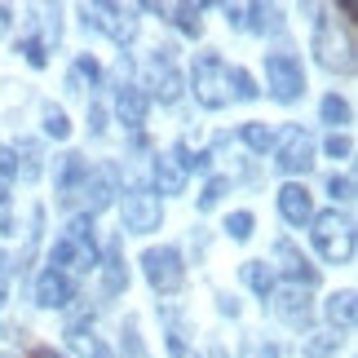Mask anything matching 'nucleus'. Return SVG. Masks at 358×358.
<instances>
[{"mask_svg":"<svg viewBox=\"0 0 358 358\" xmlns=\"http://www.w3.org/2000/svg\"><path fill=\"white\" fill-rule=\"evenodd\" d=\"M243 279H248V287H252L257 296L274 292V270L266 266V261H243Z\"/></svg>","mask_w":358,"mask_h":358,"instance_id":"412c9836","label":"nucleus"},{"mask_svg":"<svg viewBox=\"0 0 358 358\" xmlns=\"http://www.w3.org/2000/svg\"><path fill=\"white\" fill-rule=\"evenodd\" d=\"M327 155H332V159H350L354 155V142H350L345 133H332V137H327Z\"/></svg>","mask_w":358,"mask_h":358,"instance_id":"2f4dec72","label":"nucleus"},{"mask_svg":"<svg viewBox=\"0 0 358 358\" xmlns=\"http://www.w3.org/2000/svg\"><path fill=\"white\" fill-rule=\"evenodd\" d=\"M98 266V243H93V217L89 213H80L66 222V230L58 235V243H53V252H49V270H58V274H85Z\"/></svg>","mask_w":358,"mask_h":358,"instance_id":"f257e3e1","label":"nucleus"},{"mask_svg":"<svg viewBox=\"0 0 358 358\" xmlns=\"http://www.w3.org/2000/svg\"><path fill=\"white\" fill-rule=\"evenodd\" d=\"M66 301H76V283L66 279V274H58V270H45L36 279V306L40 310H62Z\"/></svg>","mask_w":358,"mask_h":358,"instance_id":"ddd939ff","label":"nucleus"},{"mask_svg":"<svg viewBox=\"0 0 358 358\" xmlns=\"http://www.w3.org/2000/svg\"><path fill=\"white\" fill-rule=\"evenodd\" d=\"M319 111H323V120L332 124V129H341V124H350V102H345V98H336V93H327Z\"/></svg>","mask_w":358,"mask_h":358,"instance_id":"b1692460","label":"nucleus"},{"mask_svg":"<svg viewBox=\"0 0 358 358\" xmlns=\"http://www.w3.org/2000/svg\"><path fill=\"white\" fill-rule=\"evenodd\" d=\"M146 76H150V89H155V98L164 106L182 98V76H177V66H173V49H155V53H150Z\"/></svg>","mask_w":358,"mask_h":358,"instance_id":"9b49d317","label":"nucleus"},{"mask_svg":"<svg viewBox=\"0 0 358 358\" xmlns=\"http://www.w3.org/2000/svg\"><path fill=\"white\" fill-rule=\"evenodd\" d=\"M230 190V177H213L208 186H203V195H199V213H208V208H217V199H222Z\"/></svg>","mask_w":358,"mask_h":358,"instance_id":"c85d7f7f","label":"nucleus"},{"mask_svg":"<svg viewBox=\"0 0 358 358\" xmlns=\"http://www.w3.org/2000/svg\"><path fill=\"white\" fill-rule=\"evenodd\" d=\"M186 177H190V150L182 142H177L169 155H155V186H159V195H182Z\"/></svg>","mask_w":358,"mask_h":358,"instance_id":"9d476101","label":"nucleus"},{"mask_svg":"<svg viewBox=\"0 0 358 358\" xmlns=\"http://www.w3.org/2000/svg\"><path fill=\"white\" fill-rule=\"evenodd\" d=\"M279 213H283L287 226H310L314 222V195L301 182H287L279 190Z\"/></svg>","mask_w":358,"mask_h":358,"instance_id":"f8f14e48","label":"nucleus"},{"mask_svg":"<svg viewBox=\"0 0 358 358\" xmlns=\"http://www.w3.org/2000/svg\"><path fill=\"white\" fill-rule=\"evenodd\" d=\"M169 350H173V358H199V354H190V350H186V341H182V336H173V341H169Z\"/></svg>","mask_w":358,"mask_h":358,"instance_id":"e433bc0d","label":"nucleus"},{"mask_svg":"<svg viewBox=\"0 0 358 358\" xmlns=\"http://www.w3.org/2000/svg\"><path fill=\"white\" fill-rule=\"evenodd\" d=\"M341 345V332H314V341L306 345V358H327Z\"/></svg>","mask_w":358,"mask_h":358,"instance_id":"bb28decb","label":"nucleus"},{"mask_svg":"<svg viewBox=\"0 0 358 358\" xmlns=\"http://www.w3.org/2000/svg\"><path fill=\"white\" fill-rule=\"evenodd\" d=\"M314 53H319V62L327 66V71H341L350 76L354 71V22L350 18H319V31H314Z\"/></svg>","mask_w":358,"mask_h":358,"instance_id":"f03ea898","label":"nucleus"},{"mask_svg":"<svg viewBox=\"0 0 358 358\" xmlns=\"http://www.w3.org/2000/svg\"><path fill=\"white\" fill-rule=\"evenodd\" d=\"M327 319H332V332H350L354 327V292H332L327 296Z\"/></svg>","mask_w":358,"mask_h":358,"instance_id":"6ab92c4d","label":"nucleus"},{"mask_svg":"<svg viewBox=\"0 0 358 358\" xmlns=\"http://www.w3.org/2000/svg\"><path fill=\"white\" fill-rule=\"evenodd\" d=\"M22 53H27L31 66H45V45H40V40H22Z\"/></svg>","mask_w":358,"mask_h":358,"instance_id":"f704fd0d","label":"nucleus"},{"mask_svg":"<svg viewBox=\"0 0 358 358\" xmlns=\"http://www.w3.org/2000/svg\"><path fill=\"white\" fill-rule=\"evenodd\" d=\"M252 31H279V9H266V5H252Z\"/></svg>","mask_w":358,"mask_h":358,"instance_id":"7c9ffc66","label":"nucleus"},{"mask_svg":"<svg viewBox=\"0 0 358 358\" xmlns=\"http://www.w3.org/2000/svg\"><path fill=\"white\" fill-rule=\"evenodd\" d=\"M239 137H243V142L257 150V155H266V150L274 146V133L266 129V124H243V129H239Z\"/></svg>","mask_w":358,"mask_h":358,"instance_id":"5701e85b","label":"nucleus"},{"mask_svg":"<svg viewBox=\"0 0 358 358\" xmlns=\"http://www.w3.org/2000/svg\"><path fill=\"white\" fill-rule=\"evenodd\" d=\"M199 13H203V5H177V27H182L186 36H199L203 31V18H199Z\"/></svg>","mask_w":358,"mask_h":358,"instance_id":"393cba45","label":"nucleus"},{"mask_svg":"<svg viewBox=\"0 0 358 358\" xmlns=\"http://www.w3.org/2000/svg\"><path fill=\"white\" fill-rule=\"evenodd\" d=\"M327 195H332V199H354V182H350V177H327Z\"/></svg>","mask_w":358,"mask_h":358,"instance_id":"473e14b6","label":"nucleus"},{"mask_svg":"<svg viewBox=\"0 0 358 358\" xmlns=\"http://www.w3.org/2000/svg\"><path fill=\"white\" fill-rule=\"evenodd\" d=\"M252 213H230V222H226V230H230V239L235 243H243V239H252Z\"/></svg>","mask_w":358,"mask_h":358,"instance_id":"c756f323","label":"nucleus"},{"mask_svg":"<svg viewBox=\"0 0 358 358\" xmlns=\"http://www.w3.org/2000/svg\"><path fill=\"white\" fill-rule=\"evenodd\" d=\"M0 358H18V354H0Z\"/></svg>","mask_w":358,"mask_h":358,"instance_id":"a19ab883","label":"nucleus"},{"mask_svg":"<svg viewBox=\"0 0 358 358\" xmlns=\"http://www.w3.org/2000/svg\"><path fill=\"white\" fill-rule=\"evenodd\" d=\"M146 106H150V98H146L142 89L120 85V93H115V115H120L124 129H142V124H146Z\"/></svg>","mask_w":358,"mask_h":358,"instance_id":"2eb2a0df","label":"nucleus"},{"mask_svg":"<svg viewBox=\"0 0 358 358\" xmlns=\"http://www.w3.org/2000/svg\"><path fill=\"white\" fill-rule=\"evenodd\" d=\"M266 89L274 102H296L306 93V71L292 53H266Z\"/></svg>","mask_w":358,"mask_h":358,"instance_id":"39448f33","label":"nucleus"},{"mask_svg":"<svg viewBox=\"0 0 358 358\" xmlns=\"http://www.w3.org/2000/svg\"><path fill=\"white\" fill-rule=\"evenodd\" d=\"M274 257L283 261L279 270H283V279L292 283V287H314V283H319V270H314L310 261L296 252V248H292V239H279V248H274Z\"/></svg>","mask_w":358,"mask_h":358,"instance_id":"4468645a","label":"nucleus"},{"mask_svg":"<svg viewBox=\"0 0 358 358\" xmlns=\"http://www.w3.org/2000/svg\"><path fill=\"white\" fill-rule=\"evenodd\" d=\"M190 89H195L199 106H208V111H222V106H230V66L217 49L199 53L195 62V76H190Z\"/></svg>","mask_w":358,"mask_h":358,"instance_id":"20e7f679","label":"nucleus"},{"mask_svg":"<svg viewBox=\"0 0 358 358\" xmlns=\"http://www.w3.org/2000/svg\"><path fill=\"white\" fill-rule=\"evenodd\" d=\"M5 203H9V190L0 186V217H5Z\"/></svg>","mask_w":358,"mask_h":358,"instance_id":"58836bf2","label":"nucleus"},{"mask_svg":"<svg viewBox=\"0 0 358 358\" xmlns=\"http://www.w3.org/2000/svg\"><path fill=\"white\" fill-rule=\"evenodd\" d=\"M45 133L58 137V142L71 133V124H66V111H62V106H45Z\"/></svg>","mask_w":358,"mask_h":358,"instance_id":"cd10ccee","label":"nucleus"},{"mask_svg":"<svg viewBox=\"0 0 358 358\" xmlns=\"http://www.w3.org/2000/svg\"><path fill=\"white\" fill-rule=\"evenodd\" d=\"M142 270H146V283L155 287V292H164V296L186 283V266H182V252H177V248H146Z\"/></svg>","mask_w":358,"mask_h":358,"instance_id":"423d86ee","label":"nucleus"},{"mask_svg":"<svg viewBox=\"0 0 358 358\" xmlns=\"http://www.w3.org/2000/svg\"><path fill=\"white\" fill-rule=\"evenodd\" d=\"M80 18H85V27H93V31L111 36L115 45H129V40L137 36V18L129 9H120V5H85Z\"/></svg>","mask_w":358,"mask_h":358,"instance_id":"6e6552de","label":"nucleus"},{"mask_svg":"<svg viewBox=\"0 0 358 358\" xmlns=\"http://www.w3.org/2000/svg\"><path fill=\"white\" fill-rule=\"evenodd\" d=\"M98 80H102V66H98V62H93L89 53H85V58H76V66H71V76H66V89L85 93V85L93 89V85H98Z\"/></svg>","mask_w":358,"mask_h":358,"instance_id":"aec40b11","label":"nucleus"},{"mask_svg":"<svg viewBox=\"0 0 358 358\" xmlns=\"http://www.w3.org/2000/svg\"><path fill=\"white\" fill-rule=\"evenodd\" d=\"M5 296H9V283H5V279H0V306H5Z\"/></svg>","mask_w":358,"mask_h":358,"instance_id":"ea45409f","label":"nucleus"},{"mask_svg":"<svg viewBox=\"0 0 358 358\" xmlns=\"http://www.w3.org/2000/svg\"><path fill=\"white\" fill-rule=\"evenodd\" d=\"M102 287H106V296H120L129 287V270H124V257L115 243L106 248V261H102Z\"/></svg>","mask_w":358,"mask_h":358,"instance_id":"a211bd4d","label":"nucleus"},{"mask_svg":"<svg viewBox=\"0 0 358 358\" xmlns=\"http://www.w3.org/2000/svg\"><path fill=\"white\" fill-rule=\"evenodd\" d=\"M85 177H89V164L80 159V155H66V159H62V177H58V186L66 190V195H71V190L85 182Z\"/></svg>","mask_w":358,"mask_h":358,"instance_id":"4be33fe9","label":"nucleus"},{"mask_svg":"<svg viewBox=\"0 0 358 358\" xmlns=\"http://www.w3.org/2000/svg\"><path fill=\"white\" fill-rule=\"evenodd\" d=\"M18 173V150H0V177Z\"/></svg>","mask_w":358,"mask_h":358,"instance_id":"c9c22d12","label":"nucleus"},{"mask_svg":"<svg viewBox=\"0 0 358 358\" xmlns=\"http://www.w3.org/2000/svg\"><path fill=\"white\" fill-rule=\"evenodd\" d=\"M124 350H129V358H146V350H142V341H137V323H133V319L124 323Z\"/></svg>","mask_w":358,"mask_h":358,"instance_id":"72a5a7b5","label":"nucleus"},{"mask_svg":"<svg viewBox=\"0 0 358 358\" xmlns=\"http://www.w3.org/2000/svg\"><path fill=\"white\" fill-rule=\"evenodd\" d=\"M85 199H89V217L102 213L106 203L115 199V169L106 164V169H98L93 177H85Z\"/></svg>","mask_w":358,"mask_h":358,"instance_id":"dca6fc26","label":"nucleus"},{"mask_svg":"<svg viewBox=\"0 0 358 358\" xmlns=\"http://www.w3.org/2000/svg\"><path fill=\"white\" fill-rule=\"evenodd\" d=\"M274 164H279L283 173H306L310 164H314V137L306 129H283V142L279 150H274Z\"/></svg>","mask_w":358,"mask_h":358,"instance_id":"1a4fd4ad","label":"nucleus"},{"mask_svg":"<svg viewBox=\"0 0 358 358\" xmlns=\"http://www.w3.org/2000/svg\"><path fill=\"white\" fill-rule=\"evenodd\" d=\"M31 358H62V354H53V350H45V345H40V350H31Z\"/></svg>","mask_w":358,"mask_h":358,"instance_id":"4c0bfd02","label":"nucleus"},{"mask_svg":"<svg viewBox=\"0 0 358 358\" xmlns=\"http://www.w3.org/2000/svg\"><path fill=\"white\" fill-rule=\"evenodd\" d=\"M279 319L287 327H310V301L301 287H283L279 292Z\"/></svg>","mask_w":358,"mask_h":358,"instance_id":"f3484780","label":"nucleus"},{"mask_svg":"<svg viewBox=\"0 0 358 358\" xmlns=\"http://www.w3.org/2000/svg\"><path fill=\"white\" fill-rule=\"evenodd\" d=\"M230 85H235V89H230V98H239V102H252V98H257V85H252V76H248V71H239V66H230Z\"/></svg>","mask_w":358,"mask_h":358,"instance_id":"a878e982","label":"nucleus"},{"mask_svg":"<svg viewBox=\"0 0 358 358\" xmlns=\"http://www.w3.org/2000/svg\"><path fill=\"white\" fill-rule=\"evenodd\" d=\"M314 230V248H319V257L327 261V266H350V257H354V222L345 213H336V208H327L319 213L310 222Z\"/></svg>","mask_w":358,"mask_h":358,"instance_id":"7ed1b4c3","label":"nucleus"},{"mask_svg":"<svg viewBox=\"0 0 358 358\" xmlns=\"http://www.w3.org/2000/svg\"><path fill=\"white\" fill-rule=\"evenodd\" d=\"M164 222V208H159V195L146 186H133L129 195H124V230L129 235H150V230H159Z\"/></svg>","mask_w":358,"mask_h":358,"instance_id":"0eeeda50","label":"nucleus"}]
</instances>
